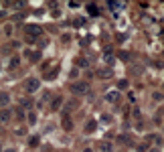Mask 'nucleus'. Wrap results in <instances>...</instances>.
<instances>
[{"label":"nucleus","instance_id":"nucleus-1","mask_svg":"<svg viewBox=\"0 0 164 152\" xmlns=\"http://www.w3.org/2000/svg\"><path fill=\"white\" fill-rule=\"evenodd\" d=\"M39 89H41V81L37 77H30L29 81H26V91L29 93H37Z\"/></svg>","mask_w":164,"mask_h":152},{"label":"nucleus","instance_id":"nucleus-2","mask_svg":"<svg viewBox=\"0 0 164 152\" xmlns=\"http://www.w3.org/2000/svg\"><path fill=\"white\" fill-rule=\"evenodd\" d=\"M71 91H73V93H79V95H81V93H87V91H89V85H87L85 81H77V83H73V85H71Z\"/></svg>","mask_w":164,"mask_h":152},{"label":"nucleus","instance_id":"nucleus-3","mask_svg":"<svg viewBox=\"0 0 164 152\" xmlns=\"http://www.w3.org/2000/svg\"><path fill=\"white\" fill-rule=\"evenodd\" d=\"M22 57H24V59H30V61H39L41 59V53H39V51H29V49H26L22 53Z\"/></svg>","mask_w":164,"mask_h":152},{"label":"nucleus","instance_id":"nucleus-4","mask_svg":"<svg viewBox=\"0 0 164 152\" xmlns=\"http://www.w3.org/2000/svg\"><path fill=\"white\" fill-rule=\"evenodd\" d=\"M61 103H63V98H61V95H57V98H53V102H51V110H53V112H55V110H57L59 106H61Z\"/></svg>","mask_w":164,"mask_h":152},{"label":"nucleus","instance_id":"nucleus-5","mask_svg":"<svg viewBox=\"0 0 164 152\" xmlns=\"http://www.w3.org/2000/svg\"><path fill=\"white\" fill-rule=\"evenodd\" d=\"M106 99H107V102H111V103H116L118 99H120V93H118V91H111V93H107V95H106Z\"/></svg>","mask_w":164,"mask_h":152},{"label":"nucleus","instance_id":"nucleus-6","mask_svg":"<svg viewBox=\"0 0 164 152\" xmlns=\"http://www.w3.org/2000/svg\"><path fill=\"white\" fill-rule=\"evenodd\" d=\"M63 128H65V130H73V122H71V118H63Z\"/></svg>","mask_w":164,"mask_h":152},{"label":"nucleus","instance_id":"nucleus-7","mask_svg":"<svg viewBox=\"0 0 164 152\" xmlns=\"http://www.w3.org/2000/svg\"><path fill=\"white\" fill-rule=\"evenodd\" d=\"M8 102H10L8 93H0V106H8Z\"/></svg>","mask_w":164,"mask_h":152},{"label":"nucleus","instance_id":"nucleus-8","mask_svg":"<svg viewBox=\"0 0 164 152\" xmlns=\"http://www.w3.org/2000/svg\"><path fill=\"white\" fill-rule=\"evenodd\" d=\"M8 120H10V110L0 112V122H8Z\"/></svg>","mask_w":164,"mask_h":152},{"label":"nucleus","instance_id":"nucleus-9","mask_svg":"<svg viewBox=\"0 0 164 152\" xmlns=\"http://www.w3.org/2000/svg\"><path fill=\"white\" fill-rule=\"evenodd\" d=\"M87 10H89V14H91V16H97V14H99V10H97L95 4H87Z\"/></svg>","mask_w":164,"mask_h":152},{"label":"nucleus","instance_id":"nucleus-10","mask_svg":"<svg viewBox=\"0 0 164 152\" xmlns=\"http://www.w3.org/2000/svg\"><path fill=\"white\" fill-rule=\"evenodd\" d=\"M99 150H102V152H111V144L102 142V144H99Z\"/></svg>","mask_w":164,"mask_h":152},{"label":"nucleus","instance_id":"nucleus-11","mask_svg":"<svg viewBox=\"0 0 164 152\" xmlns=\"http://www.w3.org/2000/svg\"><path fill=\"white\" fill-rule=\"evenodd\" d=\"M95 126H97V124H95V122H87V128H85V134H89V132H93V130H95Z\"/></svg>","mask_w":164,"mask_h":152},{"label":"nucleus","instance_id":"nucleus-12","mask_svg":"<svg viewBox=\"0 0 164 152\" xmlns=\"http://www.w3.org/2000/svg\"><path fill=\"white\" fill-rule=\"evenodd\" d=\"M18 61H20L18 57H14V59H10V65H8V67H10V69H16V67H18Z\"/></svg>","mask_w":164,"mask_h":152},{"label":"nucleus","instance_id":"nucleus-13","mask_svg":"<svg viewBox=\"0 0 164 152\" xmlns=\"http://www.w3.org/2000/svg\"><path fill=\"white\" fill-rule=\"evenodd\" d=\"M34 122H37V114L30 112V114H29V124H30V126H34Z\"/></svg>","mask_w":164,"mask_h":152},{"label":"nucleus","instance_id":"nucleus-14","mask_svg":"<svg viewBox=\"0 0 164 152\" xmlns=\"http://www.w3.org/2000/svg\"><path fill=\"white\" fill-rule=\"evenodd\" d=\"M75 65H79V67H87V61L85 59H77V63Z\"/></svg>","mask_w":164,"mask_h":152},{"label":"nucleus","instance_id":"nucleus-15","mask_svg":"<svg viewBox=\"0 0 164 152\" xmlns=\"http://www.w3.org/2000/svg\"><path fill=\"white\" fill-rule=\"evenodd\" d=\"M107 75H110V71H106V69H102V71H99V77H102V79H106Z\"/></svg>","mask_w":164,"mask_h":152},{"label":"nucleus","instance_id":"nucleus-16","mask_svg":"<svg viewBox=\"0 0 164 152\" xmlns=\"http://www.w3.org/2000/svg\"><path fill=\"white\" fill-rule=\"evenodd\" d=\"M152 98H154V99H156V102H160V99H162V93H160V91H156V93H154V95H152Z\"/></svg>","mask_w":164,"mask_h":152},{"label":"nucleus","instance_id":"nucleus-17","mask_svg":"<svg viewBox=\"0 0 164 152\" xmlns=\"http://www.w3.org/2000/svg\"><path fill=\"white\" fill-rule=\"evenodd\" d=\"M51 99V91H45V95H43V102H49Z\"/></svg>","mask_w":164,"mask_h":152},{"label":"nucleus","instance_id":"nucleus-18","mask_svg":"<svg viewBox=\"0 0 164 152\" xmlns=\"http://www.w3.org/2000/svg\"><path fill=\"white\" fill-rule=\"evenodd\" d=\"M37 144H39V138H37V136L30 138V146H37Z\"/></svg>","mask_w":164,"mask_h":152},{"label":"nucleus","instance_id":"nucleus-19","mask_svg":"<svg viewBox=\"0 0 164 152\" xmlns=\"http://www.w3.org/2000/svg\"><path fill=\"white\" fill-rule=\"evenodd\" d=\"M47 43H49L47 39H39V47H47Z\"/></svg>","mask_w":164,"mask_h":152},{"label":"nucleus","instance_id":"nucleus-20","mask_svg":"<svg viewBox=\"0 0 164 152\" xmlns=\"http://www.w3.org/2000/svg\"><path fill=\"white\" fill-rule=\"evenodd\" d=\"M150 152H160V148H152V150H150Z\"/></svg>","mask_w":164,"mask_h":152},{"label":"nucleus","instance_id":"nucleus-21","mask_svg":"<svg viewBox=\"0 0 164 152\" xmlns=\"http://www.w3.org/2000/svg\"><path fill=\"white\" fill-rule=\"evenodd\" d=\"M4 152H14V150H4Z\"/></svg>","mask_w":164,"mask_h":152},{"label":"nucleus","instance_id":"nucleus-22","mask_svg":"<svg viewBox=\"0 0 164 152\" xmlns=\"http://www.w3.org/2000/svg\"><path fill=\"white\" fill-rule=\"evenodd\" d=\"M0 152H2V146H0Z\"/></svg>","mask_w":164,"mask_h":152}]
</instances>
